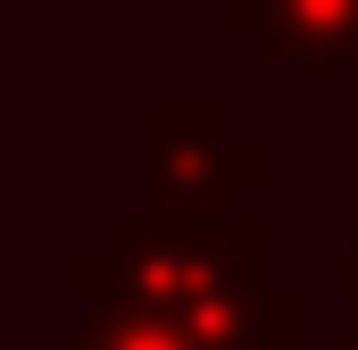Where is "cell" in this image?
Returning <instances> with one entry per match:
<instances>
[{
  "label": "cell",
  "instance_id": "cell-4",
  "mask_svg": "<svg viewBox=\"0 0 358 350\" xmlns=\"http://www.w3.org/2000/svg\"><path fill=\"white\" fill-rule=\"evenodd\" d=\"M67 350H208V342L192 326H176V317L142 309V300H84Z\"/></svg>",
  "mask_w": 358,
  "mask_h": 350
},
{
  "label": "cell",
  "instance_id": "cell-6",
  "mask_svg": "<svg viewBox=\"0 0 358 350\" xmlns=\"http://www.w3.org/2000/svg\"><path fill=\"white\" fill-rule=\"evenodd\" d=\"M342 350H358V334H342Z\"/></svg>",
  "mask_w": 358,
  "mask_h": 350
},
{
  "label": "cell",
  "instance_id": "cell-3",
  "mask_svg": "<svg viewBox=\"0 0 358 350\" xmlns=\"http://www.w3.org/2000/svg\"><path fill=\"white\" fill-rule=\"evenodd\" d=\"M225 25L292 67H350L358 59V0H225Z\"/></svg>",
  "mask_w": 358,
  "mask_h": 350
},
{
  "label": "cell",
  "instance_id": "cell-5",
  "mask_svg": "<svg viewBox=\"0 0 358 350\" xmlns=\"http://www.w3.org/2000/svg\"><path fill=\"white\" fill-rule=\"evenodd\" d=\"M334 284H342V300H358V225H350V242H342V259H334Z\"/></svg>",
  "mask_w": 358,
  "mask_h": 350
},
{
  "label": "cell",
  "instance_id": "cell-1",
  "mask_svg": "<svg viewBox=\"0 0 358 350\" xmlns=\"http://www.w3.org/2000/svg\"><path fill=\"white\" fill-rule=\"evenodd\" d=\"M76 300H142L208 350H300V300L267 292V225L234 209L117 217L108 242L76 259Z\"/></svg>",
  "mask_w": 358,
  "mask_h": 350
},
{
  "label": "cell",
  "instance_id": "cell-2",
  "mask_svg": "<svg viewBox=\"0 0 358 350\" xmlns=\"http://www.w3.org/2000/svg\"><path fill=\"white\" fill-rule=\"evenodd\" d=\"M259 175H267V159L234 134V117L217 100H167L150 117V209L208 217Z\"/></svg>",
  "mask_w": 358,
  "mask_h": 350
}]
</instances>
